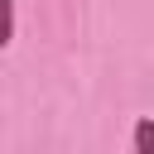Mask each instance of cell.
Returning a JSON list of instances; mask_svg holds the SVG:
<instances>
[{"label": "cell", "instance_id": "cell-1", "mask_svg": "<svg viewBox=\"0 0 154 154\" xmlns=\"http://www.w3.org/2000/svg\"><path fill=\"white\" fill-rule=\"evenodd\" d=\"M135 149L154 154V120H135Z\"/></svg>", "mask_w": 154, "mask_h": 154}, {"label": "cell", "instance_id": "cell-2", "mask_svg": "<svg viewBox=\"0 0 154 154\" xmlns=\"http://www.w3.org/2000/svg\"><path fill=\"white\" fill-rule=\"evenodd\" d=\"M10 38H14V0H5V38L0 43H10Z\"/></svg>", "mask_w": 154, "mask_h": 154}]
</instances>
